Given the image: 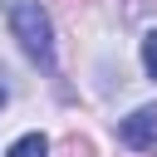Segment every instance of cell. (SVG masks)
Returning <instances> with one entry per match:
<instances>
[{
	"mask_svg": "<svg viewBox=\"0 0 157 157\" xmlns=\"http://www.w3.org/2000/svg\"><path fill=\"white\" fill-rule=\"evenodd\" d=\"M10 29L34 64L54 69V29H49V15L39 0H10Z\"/></svg>",
	"mask_w": 157,
	"mask_h": 157,
	"instance_id": "cell-1",
	"label": "cell"
},
{
	"mask_svg": "<svg viewBox=\"0 0 157 157\" xmlns=\"http://www.w3.org/2000/svg\"><path fill=\"white\" fill-rule=\"evenodd\" d=\"M118 137H123L132 152H157V103L128 113V118L118 123Z\"/></svg>",
	"mask_w": 157,
	"mask_h": 157,
	"instance_id": "cell-2",
	"label": "cell"
},
{
	"mask_svg": "<svg viewBox=\"0 0 157 157\" xmlns=\"http://www.w3.org/2000/svg\"><path fill=\"white\" fill-rule=\"evenodd\" d=\"M5 157H49V137L44 132H25L20 142H10Z\"/></svg>",
	"mask_w": 157,
	"mask_h": 157,
	"instance_id": "cell-3",
	"label": "cell"
},
{
	"mask_svg": "<svg viewBox=\"0 0 157 157\" xmlns=\"http://www.w3.org/2000/svg\"><path fill=\"white\" fill-rule=\"evenodd\" d=\"M59 152H64V157H93V142L74 132V137H64V142H59Z\"/></svg>",
	"mask_w": 157,
	"mask_h": 157,
	"instance_id": "cell-4",
	"label": "cell"
},
{
	"mask_svg": "<svg viewBox=\"0 0 157 157\" xmlns=\"http://www.w3.org/2000/svg\"><path fill=\"white\" fill-rule=\"evenodd\" d=\"M142 69H147V74L157 78V29H152V34L142 39Z\"/></svg>",
	"mask_w": 157,
	"mask_h": 157,
	"instance_id": "cell-5",
	"label": "cell"
},
{
	"mask_svg": "<svg viewBox=\"0 0 157 157\" xmlns=\"http://www.w3.org/2000/svg\"><path fill=\"white\" fill-rule=\"evenodd\" d=\"M0 108H5V88H0Z\"/></svg>",
	"mask_w": 157,
	"mask_h": 157,
	"instance_id": "cell-6",
	"label": "cell"
},
{
	"mask_svg": "<svg viewBox=\"0 0 157 157\" xmlns=\"http://www.w3.org/2000/svg\"><path fill=\"white\" fill-rule=\"evenodd\" d=\"M147 157H157V152H147Z\"/></svg>",
	"mask_w": 157,
	"mask_h": 157,
	"instance_id": "cell-7",
	"label": "cell"
}]
</instances>
